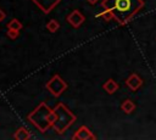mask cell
<instances>
[{
	"label": "cell",
	"instance_id": "obj_1",
	"mask_svg": "<svg viewBox=\"0 0 156 140\" xmlns=\"http://www.w3.org/2000/svg\"><path fill=\"white\" fill-rule=\"evenodd\" d=\"M102 9H107L112 12L113 18L119 26L127 24L143 7V0H102Z\"/></svg>",
	"mask_w": 156,
	"mask_h": 140
},
{
	"label": "cell",
	"instance_id": "obj_2",
	"mask_svg": "<svg viewBox=\"0 0 156 140\" xmlns=\"http://www.w3.org/2000/svg\"><path fill=\"white\" fill-rule=\"evenodd\" d=\"M56 114H57V118H56V122L55 124L52 125V128L55 129V131L57 134H63L77 119L76 114H73L62 102H58L55 107H54Z\"/></svg>",
	"mask_w": 156,
	"mask_h": 140
},
{
	"label": "cell",
	"instance_id": "obj_3",
	"mask_svg": "<svg viewBox=\"0 0 156 140\" xmlns=\"http://www.w3.org/2000/svg\"><path fill=\"white\" fill-rule=\"evenodd\" d=\"M51 111H52V108H50L45 102H41V103H39L38 107H35V110L33 112H30L28 114V119L37 129H39V131L45 133L49 128H51V124L48 119Z\"/></svg>",
	"mask_w": 156,
	"mask_h": 140
},
{
	"label": "cell",
	"instance_id": "obj_4",
	"mask_svg": "<svg viewBox=\"0 0 156 140\" xmlns=\"http://www.w3.org/2000/svg\"><path fill=\"white\" fill-rule=\"evenodd\" d=\"M46 89L54 95V96H60L66 89H67V83L58 75L55 74L48 83H46Z\"/></svg>",
	"mask_w": 156,
	"mask_h": 140
},
{
	"label": "cell",
	"instance_id": "obj_5",
	"mask_svg": "<svg viewBox=\"0 0 156 140\" xmlns=\"http://www.w3.org/2000/svg\"><path fill=\"white\" fill-rule=\"evenodd\" d=\"M72 139H73V140H95L96 136L90 131V129H89L88 127L82 125V127H79V128L74 131Z\"/></svg>",
	"mask_w": 156,
	"mask_h": 140
},
{
	"label": "cell",
	"instance_id": "obj_6",
	"mask_svg": "<svg viewBox=\"0 0 156 140\" xmlns=\"http://www.w3.org/2000/svg\"><path fill=\"white\" fill-rule=\"evenodd\" d=\"M85 21L84 15L78 11V10H73L68 16H67V22L73 27V28H78L79 26L83 24V22Z\"/></svg>",
	"mask_w": 156,
	"mask_h": 140
},
{
	"label": "cell",
	"instance_id": "obj_7",
	"mask_svg": "<svg viewBox=\"0 0 156 140\" xmlns=\"http://www.w3.org/2000/svg\"><path fill=\"white\" fill-rule=\"evenodd\" d=\"M44 13H49L61 0H32Z\"/></svg>",
	"mask_w": 156,
	"mask_h": 140
},
{
	"label": "cell",
	"instance_id": "obj_8",
	"mask_svg": "<svg viewBox=\"0 0 156 140\" xmlns=\"http://www.w3.org/2000/svg\"><path fill=\"white\" fill-rule=\"evenodd\" d=\"M126 85H127L132 91H136V90L143 85V79H141L136 73H132V74L126 79Z\"/></svg>",
	"mask_w": 156,
	"mask_h": 140
},
{
	"label": "cell",
	"instance_id": "obj_9",
	"mask_svg": "<svg viewBox=\"0 0 156 140\" xmlns=\"http://www.w3.org/2000/svg\"><path fill=\"white\" fill-rule=\"evenodd\" d=\"M102 89L107 93V94H115L117 90H118V83L113 79H107L104 85H102Z\"/></svg>",
	"mask_w": 156,
	"mask_h": 140
},
{
	"label": "cell",
	"instance_id": "obj_10",
	"mask_svg": "<svg viewBox=\"0 0 156 140\" xmlns=\"http://www.w3.org/2000/svg\"><path fill=\"white\" fill-rule=\"evenodd\" d=\"M13 138H15L16 140H28V139L30 138V133H29L24 127H21V128H18V129L15 131Z\"/></svg>",
	"mask_w": 156,
	"mask_h": 140
},
{
	"label": "cell",
	"instance_id": "obj_11",
	"mask_svg": "<svg viewBox=\"0 0 156 140\" xmlns=\"http://www.w3.org/2000/svg\"><path fill=\"white\" fill-rule=\"evenodd\" d=\"M121 110H122L126 114H129V113H132V112L135 110V103H134L132 100L127 99V100H124V101L122 102V105H121Z\"/></svg>",
	"mask_w": 156,
	"mask_h": 140
},
{
	"label": "cell",
	"instance_id": "obj_12",
	"mask_svg": "<svg viewBox=\"0 0 156 140\" xmlns=\"http://www.w3.org/2000/svg\"><path fill=\"white\" fill-rule=\"evenodd\" d=\"M23 28V24L17 19V18H13L11 19L9 23H7V29H16V30H21Z\"/></svg>",
	"mask_w": 156,
	"mask_h": 140
},
{
	"label": "cell",
	"instance_id": "obj_13",
	"mask_svg": "<svg viewBox=\"0 0 156 140\" xmlns=\"http://www.w3.org/2000/svg\"><path fill=\"white\" fill-rule=\"evenodd\" d=\"M58 28H60V23H58L56 19H50V21L48 22V24H46V29H48L49 32H51V33H55Z\"/></svg>",
	"mask_w": 156,
	"mask_h": 140
},
{
	"label": "cell",
	"instance_id": "obj_14",
	"mask_svg": "<svg viewBox=\"0 0 156 140\" xmlns=\"http://www.w3.org/2000/svg\"><path fill=\"white\" fill-rule=\"evenodd\" d=\"M96 17H101V18H104L105 21H110V19H112V18H113V15H112V12H111L110 10L104 9V11H102V12H100Z\"/></svg>",
	"mask_w": 156,
	"mask_h": 140
},
{
	"label": "cell",
	"instance_id": "obj_15",
	"mask_svg": "<svg viewBox=\"0 0 156 140\" xmlns=\"http://www.w3.org/2000/svg\"><path fill=\"white\" fill-rule=\"evenodd\" d=\"M20 35V30H16V29H7V37L10 39H17Z\"/></svg>",
	"mask_w": 156,
	"mask_h": 140
},
{
	"label": "cell",
	"instance_id": "obj_16",
	"mask_svg": "<svg viewBox=\"0 0 156 140\" xmlns=\"http://www.w3.org/2000/svg\"><path fill=\"white\" fill-rule=\"evenodd\" d=\"M5 17H6V15H5V12H4V11H2L1 9H0V23H1V22H2L4 19H5Z\"/></svg>",
	"mask_w": 156,
	"mask_h": 140
},
{
	"label": "cell",
	"instance_id": "obj_17",
	"mask_svg": "<svg viewBox=\"0 0 156 140\" xmlns=\"http://www.w3.org/2000/svg\"><path fill=\"white\" fill-rule=\"evenodd\" d=\"M87 1H88V2L90 4V5H95V4H96V2L99 1V0H87Z\"/></svg>",
	"mask_w": 156,
	"mask_h": 140
}]
</instances>
